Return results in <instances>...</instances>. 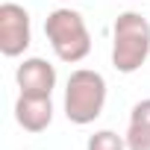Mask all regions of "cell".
<instances>
[{
  "instance_id": "6da1fadb",
  "label": "cell",
  "mask_w": 150,
  "mask_h": 150,
  "mask_svg": "<svg viewBox=\"0 0 150 150\" xmlns=\"http://www.w3.org/2000/svg\"><path fill=\"white\" fill-rule=\"evenodd\" d=\"M150 56V24L138 12L118 15L112 27V65L121 74H135Z\"/></svg>"
},
{
  "instance_id": "7a4b0ae2",
  "label": "cell",
  "mask_w": 150,
  "mask_h": 150,
  "mask_svg": "<svg viewBox=\"0 0 150 150\" xmlns=\"http://www.w3.org/2000/svg\"><path fill=\"white\" fill-rule=\"evenodd\" d=\"M106 106V80L91 68H77L65 86V115L71 124L86 127L100 118Z\"/></svg>"
},
{
  "instance_id": "3957f363",
  "label": "cell",
  "mask_w": 150,
  "mask_h": 150,
  "mask_svg": "<svg viewBox=\"0 0 150 150\" xmlns=\"http://www.w3.org/2000/svg\"><path fill=\"white\" fill-rule=\"evenodd\" d=\"M44 33H47L53 53L62 62L74 65V62H83L91 53V35H88V27L77 9H68V6L53 9L44 21Z\"/></svg>"
},
{
  "instance_id": "277c9868",
  "label": "cell",
  "mask_w": 150,
  "mask_h": 150,
  "mask_svg": "<svg viewBox=\"0 0 150 150\" xmlns=\"http://www.w3.org/2000/svg\"><path fill=\"white\" fill-rule=\"evenodd\" d=\"M33 41V30H30V12L21 3H3L0 6V53L15 59L21 56Z\"/></svg>"
},
{
  "instance_id": "5b68a950",
  "label": "cell",
  "mask_w": 150,
  "mask_h": 150,
  "mask_svg": "<svg viewBox=\"0 0 150 150\" xmlns=\"http://www.w3.org/2000/svg\"><path fill=\"white\" fill-rule=\"evenodd\" d=\"M15 80H18V88L21 94H41V97H50L53 88H56V68L41 59V56H30L18 65L15 71Z\"/></svg>"
},
{
  "instance_id": "8992f818",
  "label": "cell",
  "mask_w": 150,
  "mask_h": 150,
  "mask_svg": "<svg viewBox=\"0 0 150 150\" xmlns=\"http://www.w3.org/2000/svg\"><path fill=\"white\" fill-rule=\"evenodd\" d=\"M15 121L27 132H44L53 121V100L41 94H21L15 103Z\"/></svg>"
},
{
  "instance_id": "52a82bcc",
  "label": "cell",
  "mask_w": 150,
  "mask_h": 150,
  "mask_svg": "<svg viewBox=\"0 0 150 150\" xmlns=\"http://www.w3.org/2000/svg\"><path fill=\"white\" fill-rule=\"evenodd\" d=\"M86 150H127V138L112 132V129H100L88 138Z\"/></svg>"
},
{
  "instance_id": "ba28073f",
  "label": "cell",
  "mask_w": 150,
  "mask_h": 150,
  "mask_svg": "<svg viewBox=\"0 0 150 150\" xmlns=\"http://www.w3.org/2000/svg\"><path fill=\"white\" fill-rule=\"evenodd\" d=\"M124 138H127V150H150V127L147 124L129 121Z\"/></svg>"
},
{
  "instance_id": "9c48e42d",
  "label": "cell",
  "mask_w": 150,
  "mask_h": 150,
  "mask_svg": "<svg viewBox=\"0 0 150 150\" xmlns=\"http://www.w3.org/2000/svg\"><path fill=\"white\" fill-rule=\"evenodd\" d=\"M129 121H138V124H147L150 127V97L147 100H138L129 112Z\"/></svg>"
}]
</instances>
